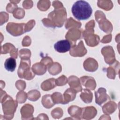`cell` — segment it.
<instances>
[{
  "label": "cell",
  "mask_w": 120,
  "mask_h": 120,
  "mask_svg": "<svg viewBox=\"0 0 120 120\" xmlns=\"http://www.w3.org/2000/svg\"><path fill=\"white\" fill-rule=\"evenodd\" d=\"M106 90L103 88H100L98 91H95L96 103L99 105L106 101L109 98L106 93Z\"/></svg>",
  "instance_id": "6"
},
{
  "label": "cell",
  "mask_w": 120,
  "mask_h": 120,
  "mask_svg": "<svg viewBox=\"0 0 120 120\" xmlns=\"http://www.w3.org/2000/svg\"><path fill=\"white\" fill-rule=\"evenodd\" d=\"M80 81L82 84L88 89L94 90L96 88V82L94 78L92 77H81L80 78Z\"/></svg>",
  "instance_id": "8"
},
{
  "label": "cell",
  "mask_w": 120,
  "mask_h": 120,
  "mask_svg": "<svg viewBox=\"0 0 120 120\" xmlns=\"http://www.w3.org/2000/svg\"><path fill=\"white\" fill-rule=\"evenodd\" d=\"M68 84L71 88L74 90L76 92L81 91L82 88L80 84L79 79L75 76H71L68 78Z\"/></svg>",
  "instance_id": "9"
},
{
  "label": "cell",
  "mask_w": 120,
  "mask_h": 120,
  "mask_svg": "<svg viewBox=\"0 0 120 120\" xmlns=\"http://www.w3.org/2000/svg\"><path fill=\"white\" fill-rule=\"evenodd\" d=\"M76 92L72 88L67 89L63 95V104H66L74 100L75 98Z\"/></svg>",
  "instance_id": "10"
},
{
  "label": "cell",
  "mask_w": 120,
  "mask_h": 120,
  "mask_svg": "<svg viewBox=\"0 0 120 120\" xmlns=\"http://www.w3.org/2000/svg\"><path fill=\"white\" fill-rule=\"evenodd\" d=\"M20 82H21V80L17 81L16 83V87L20 90H22L25 89L24 88L22 87V86H23V85H25V82L23 81H22L21 84Z\"/></svg>",
  "instance_id": "24"
},
{
  "label": "cell",
  "mask_w": 120,
  "mask_h": 120,
  "mask_svg": "<svg viewBox=\"0 0 120 120\" xmlns=\"http://www.w3.org/2000/svg\"><path fill=\"white\" fill-rule=\"evenodd\" d=\"M28 98L31 101H35L38 100L40 96V92L36 90H32L29 91L28 93Z\"/></svg>",
  "instance_id": "16"
},
{
  "label": "cell",
  "mask_w": 120,
  "mask_h": 120,
  "mask_svg": "<svg viewBox=\"0 0 120 120\" xmlns=\"http://www.w3.org/2000/svg\"><path fill=\"white\" fill-rule=\"evenodd\" d=\"M72 13L74 16L78 20L89 19L92 13V9L89 3L84 0H78L72 6Z\"/></svg>",
  "instance_id": "1"
},
{
  "label": "cell",
  "mask_w": 120,
  "mask_h": 120,
  "mask_svg": "<svg viewBox=\"0 0 120 120\" xmlns=\"http://www.w3.org/2000/svg\"><path fill=\"white\" fill-rule=\"evenodd\" d=\"M80 97L83 102H85L86 97H88L89 98L92 99V93L90 90H89L84 89L80 95Z\"/></svg>",
  "instance_id": "21"
},
{
  "label": "cell",
  "mask_w": 120,
  "mask_h": 120,
  "mask_svg": "<svg viewBox=\"0 0 120 120\" xmlns=\"http://www.w3.org/2000/svg\"><path fill=\"white\" fill-rule=\"evenodd\" d=\"M27 99V94L23 91L18 92L16 95V101L19 103H22L25 102Z\"/></svg>",
  "instance_id": "20"
},
{
  "label": "cell",
  "mask_w": 120,
  "mask_h": 120,
  "mask_svg": "<svg viewBox=\"0 0 120 120\" xmlns=\"http://www.w3.org/2000/svg\"><path fill=\"white\" fill-rule=\"evenodd\" d=\"M25 23H15L14 22H9L7 25L6 30L11 35L14 34L15 30H17L20 35L23 34L25 32L24 27L25 28Z\"/></svg>",
  "instance_id": "3"
},
{
  "label": "cell",
  "mask_w": 120,
  "mask_h": 120,
  "mask_svg": "<svg viewBox=\"0 0 120 120\" xmlns=\"http://www.w3.org/2000/svg\"><path fill=\"white\" fill-rule=\"evenodd\" d=\"M93 33L90 35L84 32L82 33V37L84 38L86 43L90 46H96L98 44L99 42V37L96 35H93Z\"/></svg>",
  "instance_id": "4"
},
{
  "label": "cell",
  "mask_w": 120,
  "mask_h": 120,
  "mask_svg": "<svg viewBox=\"0 0 120 120\" xmlns=\"http://www.w3.org/2000/svg\"><path fill=\"white\" fill-rule=\"evenodd\" d=\"M74 20L72 18L70 17L69 18L67 21V22L65 24V27L67 29H68L69 28L72 27V25H73V27H76V28H80L81 26V23L80 22H75L74 23H73L74 22Z\"/></svg>",
  "instance_id": "19"
},
{
  "label": "cell",
  "mask_w": 120,
  "mask_h": 120,
  "mask_svg": "<svg viewBox=\"0 0 120 120\" xmlns=\"http://www.w3.org/2000/svg\"><path fill=\"white\" fill-rule=\"evenodd\" d=\"M50 1L46 0H39L38 3L37 7L41 11H46L50 6Z\"/></svg>",
  "instance_id": "17"
},
{
  "label": "cell",
  "mask_w": 120,
  "mask_h": 120,
  "mask_svg": "<svg viewBox=\"0 0 120 120\" xmlns=\"http://www.w3.org/2000/svg\"><path fill=\"white\" fill-rule=\"evenodd\" d=\"M79 52L80 57H82L87 53V50L85 48L82 41H80L77 46L72 47V49L70 51V54L74 57H78Z\"/></svg>",
  "instance_id": "5"
},
{
  "label": "cell",
  "mask_w": 120,
  "mask_h": 120,
  "mask_svg": "<svg viewBox=\"0 0 120 120\" xmlns=\"http://www.w3.org/2000/svg\"><path fill=\"white\" fill-rule=\"evenodd\" d=\"M13 16L14 17L17 18V19H19V15H20L21 16V17L22 18H23L24 16V11L23 9H22L21 8H16L15 11L13 12Z\"/></svg>",
  "instance_id": "23"
},
{
  "label": "cell",
  "mask_w": 120,
  "mask_h": 120,
  "mask_svg": "<svg viewBox=\"0 0 120 120\" xmlns=\"http://www.w3.org/2000/svg\"><path fill=\"white\" fill-rule=\"evenodd\" d=\"M83 67L84 69L89 72H94L98 68V63L95 59L89 58L84 62Z\"/></svg>",
  "instance_id": "7"
},
{
  "label": "cell",
  "mask_w": 120,
  "mask_h": 120,
  "mask_svg": "<svg viewBox=\"0 0 120 120\" xmlns=\"http://www.w3.org/2000/svg\"><path fill=\"white\" fill-rule=\"evenodd\" d=\"M48 70L50 74L54 75L61 72V66L57 62L52 63L48 66Z\"/></svg>",
  "instance_id": "14"
},
{
  "label": "cell",
  "mask_w": 120,
  "mask_h": 120,
  "mask_svg": "<svg viewBox=\"0 0 120 120\" xmlns=\"http://www.w3.org/2000/svg\"><path fill=\"white\" fill-rule=\"evenodd\" d=\"M71 47V42L67 39L59 41L54 45L55 50L60 53H65L69 51Z\"/></svg>",
  "instance_id": "2"
},
{
  "label": "cell",
  "mask_w": 120,
  "mask_h": 120,
  "mask_svg": "<svg viewBox=\"0 0 120 120\" xmlns=\"http://www.w3.org/2000/svg\"><path fill=\"white\" fill-rule=\"evenodd\" d=\"M51 96L54 104L61 103L63 104V98L62 97V95L60 93L55 92L52 95H51Z\"/></svg>",
  "instance_id": "18"
},
{
  "label": "cell",
  "mask_w": 120,
  "mask_h": 120,
  "mask_svg": "<svg viewBox=\"0 0 120 120\" xmlns=\"http://www.w3.org/2000/svg\"><path fill=\"white\" fill-rule=\"evenodd\" d=\"M42 103L43 106L46 108H50L54 105L51 95H45L42 98Z\"/></svg>",
  "instance_id": "15"
},
{
  "label": "cell",
  "mask_w": 120,
  "mask_h": 120,
  "mask_svg": "<svg viewBox=\"0 0 120 120\" xmlns=\"http://www.w3.org/2000/svg\"><path fill=\"white\" fill-rule=\"evenodd\" d=\"M55 80L54 78H50L43 82L41 85V88L44 91L49 90L54 88L56 84L55 82Z\"/></svg>",
  "instance_id": "12"
},
{
  "label": "cell",
  "mask_w": 120,
  "mask_h": 120,
  "mask_svg": "<svg viewBox=\"0 0 120 120\" xmlns=\"http://www.w3.org/2000/svg\"><path fill=\"white\" fill-rule=\"evenodd\" d=\"M56 84L58 86H62L65 85L68 82L67 77L64 75H62L61 76L59 77L57 79L55 80Z\"/></svg>",
  "instance_id": "22"
},
{
  "label": "cell",
  "mask_w": 120,
  "mask_h": 120,
  "mask_svg": "<svg viewBox=\"0 0 120 120\" xmlns=\"http://www.w3.org/2000/svg\"><path fill=\"white\" fill-rule=\"evenodd\" d=\"M111 36H112L111 34L104 36V38H103V39L101 40V42L103 43H106L110 42L111 40Z\"/></svg>",
  "instance_id": "25"
},
{
  "label": "cell",
  "mask_w": 120,
  "mask_h": 120,
  "mask_svg": "<svg viewBox=\"0 0 120 120\" xmlns=\"http://www.w3.org/2000/svg\"><path fill=\"white\" fill-rule=\"evenodd\" d=\"M32 69L35 74L38 75H43L46 72V68L45 65L41 63V62L37 63L33 65Z\"/></svg>",
  "instance_id": "11"
},
{
  "label": "cell",
  "mask_w": 120,
  "mask_h": 120,
  "mask_svg": "<svg viewBox=\"0 0 120 120\" xmlns=\"http://www.w3.org/2000/svg\"><path fill=\"white\" fill-rule=\"evenodd\" d=\"M4 66L5 69L8 71H14L16 66L15 59L13 57H10L6 59L4 63Z\"/></svg>",
  "instance_id": "13"
}]
</instances>
